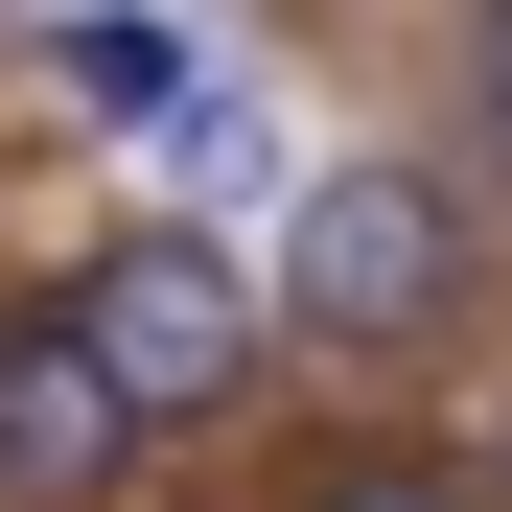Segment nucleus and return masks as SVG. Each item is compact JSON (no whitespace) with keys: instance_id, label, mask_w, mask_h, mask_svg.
<instances>
[{"instance_id":"obj_1","label":"nucleus","mask_w":512,"mask_h":512,"mask_svg":"<svg viewBox=\"0 0 512 512\" xmlns=\"http://www.w3.org/2000/svg\"><path fill=\"white\" fill-rule=\"evenodd\" d=\"M256 280H280V350H326V373H443L489 326V187L419 163V140H350V163L280 187Z\"/></svg>"},{"instance_id":"obj_3","label":"nucleus","mask_w":512,"mask_h":512,"mask_svg":"<svg viewBox=\"0 0 512 512\" xmlns=\"http://www.w3.org/2000/svg\"><path fill=\"white\" fill-rule=\"evenodd\" d=\"M163 443H140V396L94 373V326L70 303H0V512H117Z\"/></svg>"},{"instance_id":"obj_2","label":"nucleus","mask_w":512,"mask_h":512,"mask_svg":"<svg viewBox=\"0 0 512 512\" xmlns=\"http://www.w3.org/2000/svg\"><path fill=\"white\" fill-rule=\"evenodd\" d=\"M47 303L94 326V373L140 396V443H187V419H233L256 373H280V280H256V256H233L210 210H140L117 256H70Z\"/></svg>"},{"instance_id":"obj_5","label":"nucleus","mask_w":512,"mask_h":512,"mask_svg":"<svg viewBox=\"0 0 512 512\" xmlns=\"http://www.w3.org/2000/svg\"><path fill=\"white\" fill-rule=\"evenodd\" d=\"M280 512H512V489H489V443H396L373 419V443H303Z\"/></svg>"},{"instance_id":"obj_8","label":"nucleus","mask_w":512,"mask_h":512,"mask_svg":"<svg viewBox=\"0 0 512 512\" xmlns=\"http://www.w3.org/2000/svg\"><path fill=\"white\" fill-rule=\"evenodd\" d=\"M489 489H512V419H489Z\"/></svg>"},{"instance_id":"obj_7","label":"nucleus","mask_w":512,"mask_h":512,"mask_svg":"<svg viewBox=\"0 0 512 512\" xmlns=\"http://www.w3.org/2000/svg\"><path fill=\"white\" fill-rule=\"evenodd\" d=\"M466 140L512 163V0H466Z\"/></svg>"},{"instance_id":"obj_6","label":"nucleus","mask_w":512,"mask_h":512,"mask_svg":"<svg viewBox=\"0 0 512 512\" xmlns=\"http://www.w3.org/2000/svg\"><path fill=\"white\" fill-rule=\"evenodd\" d=\"M163 163H187V210H210V233H233L256 187H280V140H256V94H233V70H210L187 117H163Z\"/></svg>"},{"instance_id":"obj_4","label":"nucleus","mask_w":512,"mask_h":512,"mask_svg":"<svg viewBox=\"0 0 512 512\" xmlns=\"http://www.w3.org/2000/svg\"><path fill=\"white\" fill-rule=\"evenodd\" d=\"M47 70H70V117H94V140H163V117L210 94V47H187V24H140V0H70Z\"/></svg>"}]
</instances>
